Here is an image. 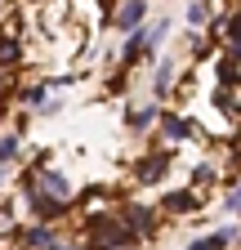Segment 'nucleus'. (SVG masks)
<instances>
[{
    "instance_id": "nucleus-1",
    "label": "nucleus",
    "mask_w": 241,
    "mask_h": 250,
    "mask_svg": "<svg viewBox=\"0 0 241 250\" xmlns=\"http://www.w3.org/2000/svg\"><path fill=\"white\" fill-rule=\"evenodd\" d=\"M147 18V0H120V5L112 9V27L125 36V31H134L139 22Z\"/></svg>"
},
{
    "instance_id": "nucleus-2",
    "label": "nucleus",
    "mask_w": 241,
    "mask_h": 250,
    "mask_svg": "<svg viewBox=\"0 0 241 250\" xmlns=\"http://www.w3.org/2000/svg\"><path fill=\"white\" fill-rule=\"evenodd\" d=\"M170 161H174V147H170V143H165L161 152H147L143 166H139V183H157V179L170 170Z\"/></svg>"
},
{
    "instance_id": "nucleus-3",
    "label": "nucleus",
    "mask_w": 241,
    "mask_h": 250,
    "mask_svg": "<svg viewBox=\"0 0 241 250\" xmlns=\"http://www.w3.org/2000/svg\"><path fill=\"white\" fill-rule=\"evenodd\" d=\"M197 206H201V197L192 192V183H188V188H174V192L161 197V210H165V214H192Z\"/></svg>"
},
{
    "instance_id": "nucleus-4",
    "label": "nucleus",
    "mask_w": 241,
    "mask_h": 250,
    "mask_svg": "<svg viewBox=\"0 0 241 250\" xmlns=\"http://www.w3.org/2000/svg\"><path fill=\"white\" fill-rule=\"evenodd\" d=\"M120 219H125V228H130L134 237H152V232H157V210H147V206H130Z\"/></svg>"
},
{
    "instance_id": "nucleus-5",
    "label": "nucleus",
    "mask_w": 241,
    "mask_h": 250,
    "mask_svg": "<svg viewBox=\"0 0 241 250\" xmlns=\"http://www.w3.org/2000/svg\"><path fill=\"white\" fill-rule=\"evenodd\" d=\"M157 121H161V134H165V143H183L188 134H197V125H192V121H183V116H174V112H161Z\"/></svg>"
},
{
    "instance_id": "nucleus-6",
    "label": "nucleus",
    "mask_w": 241,
    "mask_h": 250,
    "mask_svg": "<svg viewBox=\"0 0 241 250\" xmlns=\"http://www.w3.org/2000/svg\"><path fill=\"white\" fill-rule=\"evenodd\" d=\"M232 241H237V228H219V232H210V237L188 241V250H228Z\"/></svg>"
},
{
    "instance_id": "nucleus-7",
    "label": "nucleus",
    "mask_w": 241,
    "mask_h": 250,
    "mask_svg": "<svg viewBox=\"0 0 241 250\" xmlns=\"http://www.w3.org/2000/svg\"><path fill=\"white\" fill-rule=\"evenodd\" d=\"M40 188H45L49 197H58V201H67V197H72V183H67V174H63V170L40 174Z\"/></svg>"
},
{
    "instance_id": "nucleus-8",
    "label": "nucleus",
    "mask_w": 241,
    "mask_h": 250,
    "mask_svg": "<svg viewBox=\"0 0 241 250\" xmlns=\"http://www.w3.org/2000/svg\"><path fill=\"white\" fill-rule=\"evenodd\" d=\"M18 156H22V130L0 134V166H14Z\"/></svg>"
},
{
    "instance_id": "nucleus-9",
    "label": "nucleus",
    "mask_w": 241,
    "mask_h": 250,
    "mask_svg": "<svg viewBox=\"0 0 241 250\" xmlns=\"http://www.w3.org/2000/svg\"><path fill=\"white\" fill-rule=\"evenodd\" d=\"M170 85H174V62L161 58V62H157V72H152V94H157V99H165Z\"/></svg>"
},
{
    "instance_id": "nucleus-10",
    "label": "nucleus",
    "mask_w": 241,
    "mask_h": 250,
    "mask_svg": "<svg viewBox=\"0 0 241 250\" xmlns=\"http://www.w3.org/2000/svg\"><path fill=\"white\" fill-rule=\"evenodd\" d=\"M147 49H143V27H134V31H125V45H120V62H134V58H143Z\"/></svg>"
},
{
    "instance_id": "nucleus-11",
    "label": "nucleus",
    "mask_w": 241,
    "mask_h": 250,
    "mask_svg": "<svg viewBox=\"0 0 241 250\" xmlns=\"http://www.w3.org/2000/svg\"><path fill=\"white\" fill-rule=\"evenodd\" d=\"M215 72H219V81H223V85H237V81H241V58H237V54H223Z\"/></svg>"
},
{
    "instance_id": "nucleus-12",
    "label": "nucleus",
    "mask_w": 241,
    "mask_h": 250,
    "mask_svg": "<svg viewBox=\"0 0 241 250\" xmlns=\"http://www.w3.org/2000/svg\"><path fill=\"white\" fill-rule=\"evenodd\" d=\"M49 241H54L49 224H40V228H32V232H22V246H27V250H45Z\"/></svg>"
},
{
    "instance_id": "nucleus-13",
    "label": "nucleus",
    "mask_w": 241,
    "mask_h": 250,
    "mask_svg": "<svg viewBox=\"0 0 241 250\" xmlns=\"http://www.w3.org/2000/svg\"><path fill=\"white\" fill-rule=\"evenodd\" d=\"M161 116V107L152 103V107H139V112H130V130H147V125H152Z\"/></svg>"
},
{
    "instance_id": "nucleus-14",
    "label": "nucleus",
    "mask_w": 241,
    "mask_h": 250,
    "mask_svg": "<svg viewBox=\"0 0 241 250\" xmlns=\"http://www.w3.org/2000/svg\"><path fill=\"white\" fill-rule=\"evenodd\" d=\"M215 107H219L223 116H241V103H237L232 89H219V94H215Z\"/></svg>"
},
{
    "instance_id": "nucleus-15",
    "label": "nucleus",
    "mask_w": 241,
    "mask_h": 250,
    "mask_svg": "<svg viewBox=\"0 0 241 250\" xmlns=\"http://www.w3.org/2000/svg\"><path fill=\"white\" fill-rule=\"evenodd\" d=\"M205 22H210L205 0H188V27H205Z\"/></svg>"
},
{
    "instance_id": "nucleus-16",
    "label": "nucleus",
    "mask_w": 241,
    "mask_h": 250,
    "mask_svg": "<svg viewBox=\"0 0 241 250\" xmlns=\"http://www.w3.org/2000/svg\"><path fill=\"white\" fill-rule=\"evenodd\" d=\"M223 31H228V36H223L228 45H241V9H237L232 18H223Z\"/></svg>"
},
{
    "instance_id": "nucleus-17",
    "label": "nucleus",
    "mask_w": 241,
    "mask_h": 250,
    "mask_svg": "<svg viewBox=\"0 0 241 250\" xmlns=\"http://www.w3.org/2000/svg\"><path fill=\"white\" fill-rule=\"evenodd\" d=\"M188 183H197V188H205V183H215V166H197Z\"/></svg>"
},
{
    "instance_id": "nucleus-18",
    "label": "nucleus",
    "mask_w": 241,
    "mask_h": 250,
    "mask_svg": "<svg viewBox=\"0 0 241 250\" xmlns=\"http://www.w3.org/2000/svg\"><path fill=\"white\" fill-rule=\"evenodd\" d=\"M223 210H228V214H237V210H241V179H237L232 192H223Z\"/></svg>"
},
{
    "instance_id": "nucleus-19",
    "label": "nucleus",
    "mask_w": 241,
    "mask_h": 250,
    "mask_svg": "<svg viewBox=\"0 0 241 250\" xmlns=\"http://www.w3.org/2000/svg\"><path fill=\"white\" fill-rule=\"evenodd\" d=\"M22 99H27V103H32V107H40V103H45V85H32V89H27V94H22Z\"/></svg>"
},
{
    "instance_id": "nucleus-20",
    "label": "nucleus",
    "mask_w": 241,
    "mask_h": 250,
    "mask_svg": "<svg viewBox=\"0 0 241 250\" xmlns=\"http://www.w3.org/2000/svg\"><path fill=\"white\" fill-rule=\"evenodd\" d=\"M9 170H14V166H0V188H5V179H9Z\"/></svg>"
},
{
    "instance_id": "nucleus-21",
    "label": "nucleus",
    "mask_w": 241,
    "mask_h": 250,
    "mask_svg": "<svg viewBox=\"0 0 241 250\" xmlns=\"http://www.w3.org/2000/svg\"><path fill=\"white\" fill-rule=\"evenodd\" d=\"M45 250H76V246H58V241H49V246H45Z\"/></svg>"
}]
</instances>
